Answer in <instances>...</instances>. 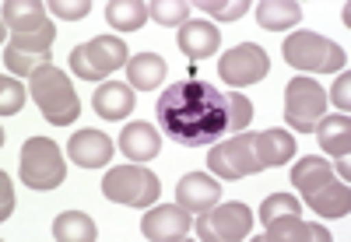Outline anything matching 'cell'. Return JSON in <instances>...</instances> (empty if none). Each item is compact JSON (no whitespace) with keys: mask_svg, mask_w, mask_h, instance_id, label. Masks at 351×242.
Returning a JSON list of instances; mask_svg holds the SVG:
<instances>
[{"mask_svg":"<svg viewBox=\"0 0 351 242\" xmlns=\"http://www.w3.org/2000/svg\"><path fill=\"white\" fill-rule=\"evenodd\" d=\"M155 119L162 123L169 141H176L180 147H190V151L204 147V144H215L228 130L225 95L200 77L169 84L158 95Z\"/></svg>","mask_w":351,"mask_h":242,"instance_id":"obj_1","label":"cell"},{"mask_svg":"<svg viewBox=\"0 0 351 242\" xmlns=\"http://www.w3.org/2000/svg\"><path fill=\"white\" fill-rule=\"evenodd\" d=\"M32 99H36L43 119L53 123V127H67V123H74V119L81 116V99L74 92L71 77L60 67H53V64L39 67L32 74Z\"/></svg>","mask_w":351,"mask_h":242,"instance_id":"obj_2","label":"cell"},{"mask_svg":"<svg viewBox=\"0 0 351 242\" xmlns=\"http://www.w3.org/2000/svg\"><path fill=\"white\" fill-rule=\"evenodd\" d=\"M285 60L288 67H299L306 74H330L348 67V56L337 43L316 36V32H295L285 39Z\"/></svg>","mask_w":351,"mask_h":242,"instance_id":"obj_3","label":"cell"},{"mask_svg":"<svg viewBox=\"0 0 351 242\" xmlns=\"http://www.w3.org/2000/svg\"><path fill=\"white\" fill-rule=\"evenodd\" d=\"M123 64H130L127 43L116 36H95L92 43H81L71 49V71L81 81H102L112 71H120Z\"/></svg>","mask_w":351,"mask_h":242,"instance_id":"obj_4","label":"cell"},{"mask_svg":"<svg viewBox=\"0 0 351 242\" xmlns=\"http://www.w3.org/2000/svg\"><path fill=\"white\" fill-rule=\"evenodd\" d=\"M21 179L32 190H56L67 179L64 151L49 137H28L21 147Z\"/></svg>","mask_w":351,"mask_h":242,"instance_id":"obj_5","label":"cell"},{"mask_svg":"<svg viewBox=\"0 0 351 242\" xmlns=\"http://www.w3.org/2000/svg\"><path fill=\"white\" fill-rule=\"evenodd\" d=\"M102 193L112 204L123 207H152L162 193L158 176L141 169V165H123V169H109L102 179Z\"/></svg>","mask_w":351,"mask_h":242,"instance_id":"obj_6","label":"cell"},{"mask_svg":"<svg viewBox=\"0 0 351 242\" xmlns=\"http://www.w3.org/2000/svg\"><path fill=\"white\" fill-rule=\"evenodd\" d=\"M327 109V92L313 77H291L285 88V123L299 134H313L316 119Z\"/></svg>","mask_w":351,"mask_h":242,"instance_id":"obj_7","label":"cell"},{"mask_svg":"<svg viewBox=\"0 0 351 242\" xmlns=\"http://www.w3.org/2000/svg\"><path fill=\"white\" fill-rule=\"evenodd\" d=\"M208 169L218 176V179H246V176H256L263 172V162H260V151H256V134H239L225 144H218L211 155H208Z\"/></svg>","mask_w":351,"mask_h":242,"instance_id":"obj_8","label":"cell"},{"mask_svg":"<svg viewBox=\"0 0 351 242\" xmlns=\"http://www.w3.org/2000/svg\"><path fill=\"white\" fill-rule=\"evenodd\" d=\"M250 228H253V210L239 200L215 204L197 221V235L204 242H236V239H246Z\"/></svg>","mask_w":351,"mask_h":242,"instance_id":"obj_9","label":"cell"},{"mask_svg":"<svg viewBox=\"0 0 351 242\" xmlns=\"http://www.w3.org/2000/svg\"><path fill=\"white\" fill-rule=\"evenodd\" d=\"M53 39H56L53 21L46 28H39V32H32V36H11V43L4 49V67L11 74H36L39 67H49Z\"/></svg>","mask_w":351,"mask_h":242,"instance_id":"obj_10","label":"cell"},{"mask_svg":"<svg viewBox=\"0 0 351 242\" xmlns=\"http://www.w3.org/2000/svg\"><path fill=\"white\" fill-rule=\"evenodd\" d=\"M267 71H271V60L256 43H243L218 60V74L228 88H250L267 77Z\"/></svg>","mask_w":351,"mask_h":242,"instance_id":"obj_11","label":"cell"},{"mask_svg":"<svg viewBox=\"0 0 351 242\" xmlns=\"http://www.w3.org/2000/svg\"><path fill=\"white\" fill-rule=\"evenodd\" d=\"M190 228H193L190 210H186V207H176V204L148 210V215H144V221H141L144 239H155V242H176V239H186V235H190Z\"/></svg>","mask_w":351,"mask_h":242,"instance_id":"obj_12","label":"cell"},{"mask_svg":"<svg viewBox=\"0 0 351 242\" xmlns=\"http://www.w3.org/2000/svg\"><path fill=\"white\" fill-rule=\"evenodd\" d=\"M67 155L74 165L81 169H102L109 165L112 158V141L102 134V130H77L71 141H67Z\"/></svg>","mask_w":351,"mask_h":242,"instance_id":"obj_13","label":"cell"},{"mask_svg":"<svg viewBox=\"0 0 351 242\" xmlns=\"http://www.w3.org/2000/svg\"><path fill=\"white\" fill-rule=\"evenodd\" d=\"M221 200V183L211 176H204V172H190L180 179V186H176V204L186 207V210H208Z\"/></svg>","mask_w":351,"mask_h":242,"instance_id":"obj_14","label":"cell"},{"mask_svg":"<svg viewBox=\"0 0 351 242\" xmlns=\"http://www.w3.org/2000/svg\"><path fill=\"white\" fill-rule=\"evenodd\" d=\"M263 242H330L334 235L324 228V225H316V221H302L299 215H285V218H274L267 225V235H260Z\"/></svg>","mask_w":351,"mask_h":242,"instance_id":"obj_15","label":"cell"},{"mask_svg":"<svg viewBox=\"0 0 351 242\" xmlns=\"http://www.w3.org/2000/svg\"><path fill=\"white\" fill-rule=\"evenodd\" d=\"M306 207H313L319 218H348V210H351V190H348V183H341V179L334 176L330 183H324L319 190L306 193Z\"/></svg>","mask_w":351,"mask_h":242,"instance_id":"obj_16","label":"cell"},{"mask_svg":"<svg viewBox=\"0 0 351 242\" xmlns=\"http://www.w3.org/2000/svg\"><path fill=\"white\" fill-rule=\"evenodd\" d=\"M134 88L130 84H120V81H102L99 92L92 95V106L102 119H123L134 112Z\"/></svg>","mask_w":351,"mask_h":242,"instance_id":"obj_17","label":"cell"},{"mask_svg":"<svg viewBox=\"0 0 351 242\" xmlns=\"http://www.w3.org/2000/svg\"><path fill=\"white\" fill-rule=\"evenodd\" d=\"M120 151L130 162H152L162 151V137L152 123H127L120 134Z\"/></svg>","mask_w":351,"mask_h":242,"instance_id":"obj_18","label":"cell"},{"mask_svg":"<svg viewBox=\"0 0 351 242\" xmlns=\"http://www.w3.org/2000/svg\"><path fill=\"white\" fill-rule=\"evenodd\" d=\"M4 21L14 36H32L39 32V28H46V4H39V0H4Z\"/></svg>","mask_w":351,"mask_h":242,"instance_id":"obj_19","label":"cell"},{"mask_svg":"<svg viewBox=\"0 0 351 242\" xmlns=\"http://www.w3.org/2000/svg\"><path fill=\"white\" fill-rule=\"evenodd\" d=\"M218 46H221V36L208 21H186L180 28V49L193 60V64L197 60H208L211 53H218Z\"/></svg>","mask_w":351,"mask_h":242,"instance_id":"obj_20","label":"cell"},{"mask_svg":"<svg viewBox=\"0 0 351 242\" xmlns=\"http://www.w3.org/2000/svg\"><path fill=\"white\" fill-rule=\"evenodd\" d=\"M256 151H260V162L263 169H278V165H288L291 155H295V141L285 127H271L256 134Z\"/></svg>","mask_w":351,"mask_h":242,"instance_id":"obj_21","label":"cell"},{"mask_svg":"<svg viewBox=\"0 0 351 242\" xmlns=\"http://www.w3.org/2000/svg\"><path fill=\"white\" fill-rule=\"evenodd\" d=\"M302 21V4L295 0H260L256 4V25L267 32H285V28Z\"/></svg>","mask_w":351,"mask_h":242,"instance_id":"obj_22","label":"cell"},{"mask_svg":"<svg viewBox=\"0 0 351 242\" xmlns=\"http://www.w3.org/2000/svg\"><path fill=\"white\" fill-rule=\"evenodd\" d=\"M165 60L158 53H137L130 56L127 64V77H130V88H137V92H152V88H158L165 81Z\"/></svg>","mask_w":351,"mask_h":242,"instance_id":"obj_23","label":"cell"},{"mask_svg":"<svg viewBox=\"0 0 351 242\" xmlns=\"http://www.w3.org/2000/svg\"><path fill=\"white\" fill-rule=\"evenodd\" d=\"M330 179H334V169H330L327 158L306 155V158H299L295 165H291V186H295L302 197L313 193V190H319L324 183H330Z\"/></svg>","mask_w":351,"mask_h":242,"instance_id":"obj_24","label":"cell"},{"mask_svg":"<svg viewBox=\"0 0 351 242\" xmlns=\"http://www.w3.org/2000/svg\"><path fill=\"white\" fill-rule=\"evenodd\" d=\"M313 134L319 137V147H324V151H330V155H337V158H348V147H351V123H348V116L319 119Z\"/></svg>","mask_w":351,"mask_h":242,"instance_id":"obj_25","label":"cell"},{"mask_svg":"<svg viewBox=\"0 0 351 242\" xmlns=\"http://www.w3.org/2000/svg\"><path fill=\"white\" fill-rule=\"evenodd\" d=\"M106 21L120 32H137L148 21V4L144 0H109L106 4Z\"/></svg>","mask_w":351,"mask_h":242,"instance_id":"obj_26","label":"cell"},{"mask_svg":"<svg viewBox=\"0 0 351 242\" xmlns=\"http://www.w3.org/2000/svg\"><path fill=\"white\" fill-rule=\"evenodd\" d=\"M53 239L56 242H95V221L81 215V210H64L53 221Z\"/></svg>","mask_w":351,"mask_h":242,"instance_id":"obj_27","label":"cell"},{"mask_svg":"<svg viewBox=\"0 0 351 242\" xmlns=\"http://www.w3.org/2000/svg\"><path fill=\"white\" fill-rule=\"evenodd\" d=\"M190 4L183 0H148V18H155L158 25H186L190 21Z\"/></svg>","mask_w":351,"mask_h":242,"instance_id":"obj_28","label":"cell"},{"mask_svg":"<svg viewBox=\"0 0 351 242\" xmlns=\"http://www.w3.org/2000/svg\"><path fill=\"white\" fill-rule=\"evenodd\" d=\"M225 116H228V130H246L253 123V102L239 92H228L225 95Z\"/></svg>","mask_w":351,"mask_h":242,"instance_id":"obj_29","label":"cell"},{"mask_svg":"<svg viewBox=\"0 0 351 242\" xmlns=\"http://www.w3.org/2000/svg\"><path fill=\"white\" fill-rule=\"evenodd\" d=\"M299 200L291 197V193H271L267 200L260 204V221L263 225H271L274 218H285V215H299Z\"/></svg>","mask_w":351,"mask_h":242,"instance_id":"obj_30","label":"cell"},{"mask_svg":"<svg viewBox=\"0 0 351 242\" xmlns=\"http://www.w3.org/2000/svg\"><path fill=\"white\" fill-rule=\"evenodd\" d=\"M193 8H197V11H208V14L218 18V21H239V18L250 11L246 0H232V4H228V0H197Z\"/></svg>","mask_w":351,"mask_h":242,"instance_id":"obj_31","label":"cell"},{"mask_svg":"<svg viewBox=\"0 0 351 242\" xmlns=\"http://www.w3.org/2000/svg\"><path fill=\"white\" fill-rule=\"evenodd\" d=\"M21 106H25V88L4 74V81H0V116L8 119V116L21 112Z\"/></svg>","mask_w":351,"mask_h":242,"instance_id":"obj_32","label":"cell"},{"mask_svg":"<svg viewBox=\"0 0 351 242\" xmlns=\"http://www.w3.org/2000/svg\"><path fill=\"white\" fill-rule=\"evenodd\" d=\"M46 11H53L56 18H64V21H77V18H84L88 11H92V0H74V4H67V0H53V4H46Z\"/></svg>","mask_w":351,"mask_h":242,"instance_id":"obj_33","label":"cell"},{"mask_svg":"<svg viewBox=\"0 0 351 242\" xmlns=\"http://www.w3.org/2000/svg\"><path fill=\"white\" fill-rule=\"evenodd\" d=\"M11 210H14V186H11V179H8V172L0 176V218H11Z\"/></svg>","mask_w":351,"mask_h":242,"instance_id":"obj_34","label":"cell"},{"mask_svg":"<svg viewBox=\"0 0 351 242\" xmlns=\"http://www.w3.org/2000/svg\"><path fill=\"white\" fill-rule=\"evenodd\" d=\"M348 88H351V74H348V67H344V74H337V81H334V106L337 109H344L348 112Z\"/></svg>","mask_w":351,"mask_h":242,"instance_id":"obj_35","label":"cell"},{"mask_svg":"<svg viewBox=\"0 0 351 242\" xmlns=\"http://www.w3.org/2000/svg\"><path fill=\"white\" fill-rule=\"evenodd\" d=\"M337 176H344V183H348V158L337 162Z\"/></svg>","mask_w":351,"mask_h":242,"instance_id":"obj_36","label":"cell"}]
</instances>
